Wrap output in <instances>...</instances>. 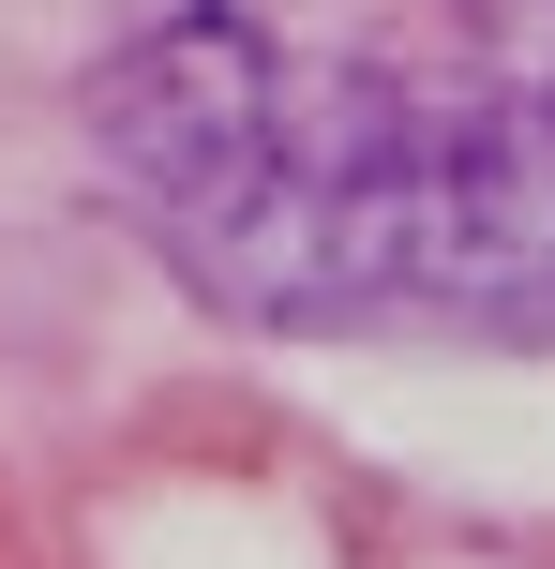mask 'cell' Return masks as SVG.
I'll use <instances>...</instances> for the list:
<instances>
[{
	"label": "cell",
	"mask_w": 555,
	"mask_h": 569,
	"mask_svg": "<svg viewBox=\"0 0 555 569\" xmlns=\"http://www.w3.org/2000/svg\"><path fill=\"white\" fill-rule=\"evenodd\" d=\"M90 166L240 330H555V106L316 76L240 0L90 60Z\"/></svg>",
	"instance_id": "obj_1"
}]
</instances>
